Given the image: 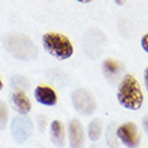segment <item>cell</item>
<instances>
[{
  "label": "cell",
  "instance_id": "16",
  "mask_svg": "<svg viewBox=\"0 0 148 148\" xmlns=\"http://www.w3.org/2000/svg\"><path fill=\"white\" fill-rule=\"evenodd\" d=\"M79 3H90V1H93V0H77Z\"/></svg>",
  "mask_w": 148,
  "mask_h": 148
},
{
  "label": "cell",
  "instance_id": "12",
  "mask_svg": "<svg viewBox=\"0 0 148 148\" xmlns=\"http://www.w3.org/2000/svg\"><path fill=\"white\" fill-rule=\"evenodd\" d=\"M7 120H8L7 106L4 105L3 101H0V131H1V129H4V127L7 125Z\"/></svg>",
  "mask_w": 148,
  "mask_h": 148
},
{
  "label": "cell",
  "instance_id": "5",
  "mask_svg": "<svg viewBox=\"0 0 148 148\" xmlns=\"http://www.w3.org/2000/svg\"><path fill=\"white\" fill-rule=\"evenodd\" d=\"M116 136L125 147L136 148L140 145V135L133 123H124L116 129Z\"/></svg>",
  "mask_w": 148,
  "mask_h": 148
},
{
  "label": "cell",
  "instance_id": "17",
  "mask_svg": "<svg viewBox=\"0 0 148 148\" xmlns=\"http://www.w3.org/2000/svg\"><path fill=\"white\" fill-rule=\"evenodd\" d=\"M3 89V82H1V79H0V90Z\"/></svg>",
  "mask_w": 148,
  "mask_h": 148
},
{
  "label": "cell",
  "instance_id": "1",
  "mask_svg": "<svg viewBox=\"0 0 148 148\" xmlns=\"http://www.w3.org/2000/svg\"><path fill=\"white\" fill-rule=\"evenodd\" d=\"M117 100L121 106L129 110H137L141 108L144 96L137 79L132 74H125L123 77L117 89Z\"/></svg>",
  "mask_w": 148,
  "mask_h": 148
},
{
  "label": "cell",
  "instance_id": "13",
  "mask_svg": "<svg viewBox=\"0 0 148 148\" xmlns=\"http://www.w3.org/2000/svg\"><path fill=\"white\" fill-rule=\"evenodd\" d=\"M140 43H141V47H143V50H144L145 53L148 54V32L145 34V35L141 36Z\"/></svg>",
  "mask_w": 148,
  "mask_h": 148
},
{
  "label": "cell",
  "instance_id": "3",
  "mask_svg": "<svg viewBox=\"0 0 148 148\" xmlns=\"http://www.w3.org/2000/svg\"><path fill=\"white\" fill-rule=\"evenodd\" d=\"M74 109L81 114H92L96 110V100L93 94L86 89H77L71 94Z\"/></svg>",
  "mask_w": 148,
  "mask_h": 148
},
{
  "label": "cell",
  "instance_id": "7",
  "mask_svg": "<svg viewBox=\"0 0 148 148\" xmlns=\"http://www.w3.org/2000/svg\"><path fill=\"white\" fill-rule=\"evenodd\" d=\"M34 96H35L36 101L45 106H53L58 101L57 93L49 86H36L34 90Z\"/></svg>",
  "mask_w": 148,
  "mask_h": 148
},
{
  "label": "cell",
  "instance_id": "4",
  "mask_svg": "<svg viewBox=\"0 0 148 148\" xmlns=\"http://www.w3.org/2000/svg\"><path fill=\"white\" fill-rule=\"evenodd\" d=\"M32 129H34V125H32V121L28 119V117L20 114V116H16L14 120H12V125H11V133L12 137L15 139L16 143H24L28 137L31 136Z\"/></svg>",
  "mask_w": 148,
  "mask_h": 148
},
{
  "label": "cell",
  "instance_id": "9",
  "mask_svg": "<svg viewBox=\"0 0 148 148\" xmlns=\"http://www.w3.org/2000/svg\"><path fill=\"white\" fill-rule=\"evenodd\" d=\"M50 135H51V141L58 148H62L63 144H65V127L59 120L51 121Z\"/></svg>",
  "mask_w": 148,
  "mask_h": 148
},
{
  "label": "cell",
  "instance_id": "8",
  "mask_svg": "<svg viewBox=\"0 0 148 148\" xmlns=\"http://www.w3.org/2000/svg\"><path fill=\"white\" fill-rule=\"evenodd\" d=\"M12 102H14L15 109L20 114H23V116L31 110V101H30V98L26 96V93L20 92V90L12 93Z\"/></svg>",
  "mask_w": 148,
  "mask_h": 148
},
{
  "label": "cell",
  "instance_id": "11",
  "mask_svg": "<svg viewBox=\"0 0 148 148\" xmlns=\"http://www.w3.org/2000/svg\"><path fill=\"white\" fill-rule=\"evenodd\" d=\"M102 67H104V71L106 74H112V75L119 74L121 70V65L117 61H114V59H106Z\"/></svg>",
  "mask_w": 148,
  "mask_h": 148
},
{
  "label": "cell",
  "instance_id": "6",
  "mask_svg": "<svg viewBox=\"0 0 148 148\" xmlns=\"http://www.w3.org/2000/svg\"><path fill=\"white\" fill-rule=\"evenodd\" d=\"M67 132H69V143L71 148H84L85 145V135L84 128L79 120L73 119L67 125Z\"/></svg>",
  "mask_w": 148,
  "mask_h": 148
},
{
  "label": "cell",
  "instance_id": "14",
  "mask_svg": "<svg viewBox=\"0 0 148 148\" xmlns=\"http://www.w3.org/2000/svg\"><path fill=\"white\" fill-rule=\"evenodd\" d=\"M144 84H145V88H147V92H148V67L144 70Z\"/></svg>",
  "mask_w": 148,
  "mask_h": 148
},
{
  "label": "cell",
  "instance_id": "2",
  "mask_svg": "<svg viewBox=\"0 0 148 148\" xmlns=\"http://www.w3.org/2000/svg\"><path fill=\"white\" fill-rule=\"evenodd\" d=\"M42 45L49 54L61 61L69 59L74 53L70 39L59 32H46L42 36Z\"/></svg>",
  "mask_w": 148,
  "mask_h": 148
},
{
  "label": "cell",
  "instance_id": "10",
  "mask_svg": "<svg viewBox=\"0 0 148 148\" xmlns=\"http://www.w3.org/2000/svg\"><path fill=\"white\" fill-rule=\"evenodd\" d=\"M102 132V125H101V120L98 119H94V120L90 121L89 128H88V135H89V139L92 141H96L100 139Z\"/></svg>",
  "mask_w": 148,
  "mask_h": 148
},
{
  "label": "cell",
  "instance_id": "15",
  "mask_svg": "<svg viewBox=\"0 0 148 148\" xmlns=\"http://www.w3.org/2000/svg\"><path fill=\"white\" fill-rule=\"evenodd\" d=\"M144 129L147 131V133H148V116L144 119Z\"/></svg>",
  "mask_w": 148,
  "mask_h": 148
}]
</instances>
